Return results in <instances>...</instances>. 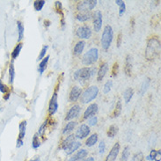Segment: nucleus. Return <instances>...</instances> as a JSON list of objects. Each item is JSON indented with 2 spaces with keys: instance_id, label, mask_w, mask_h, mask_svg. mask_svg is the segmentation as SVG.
<instances>
[{
  "instance_id": "17",
  "label": "nucleus",
  "mask_w": 161,
  "mask_h": 161,
  "mask_svg": "<svg viewBox=\"0 0 161 161\" xmlns=\"http://www.w3.org/2000/svg\"><path fill=\"white\" fill-rule=\"evenodd\" d=\"M107 70H108V64H107V63H103V64L100 65V67H99V71H98L97 80H102V79H104L106 73L107 72Z\"/></svg>"
},
{
  "instance_id": "44",
  "label": "nucleus",
  "mask_w": 161,
  "mask_h": 161,
  "mask_svg": "<svg viewBox=\"0 0 161 161\" xmlns=\"http://www.w3.org/2000/svg\"><path fill=\"white\" fill-rule=\"evenodd\" d=\"M118 69H119V66H118V63H114V66H113V70H112V77L115 78L118 74Z\"/></svg>"
},
{
  "instance_id": "40",
  "label": "nucleus",
  "mask_w": 161,
  "mask_h": 161,
  "mask_svg": "<svg viewBox=\"0 0 161 161\" xmlns=\"http://www.w3.org/2000/svg\"><path fill=\"white\" fill-rule=\"evenodd\" d=\"M131 161H145L144 154H143L142 152H137V153H136V154L132 157Z\"/></svg>"
},
{
  "instance_id": "6",
  "label": "nucleus",
  "mask_w": 161,
  "mask_h": 161,
  "mask_svg": "<svg viewBox=\"0 0 161 161\" xmlns=\"http://www.w3.org/2000/svg\"><path fill=\"white\" fill-rule=\"evenodd\" d=\"M97 4L96 0H85V1H80L77 4V9L81 12L84 11H90L92 10Z\"/></svg>"
},
{
  "instance_id": "30",
  "label": "nucleus",
  "mask_w": 161,
  "mask_h": 161,
  "mask_svg": "<svg viewBox=\"0 0 161 161\" xmlns=\"http://www.w3.org/2000/svg\"><path fill=\"white\" fill-rule=\"evenodd\" d=\"M22 47H23V44L20 43V42L16 45V47L14 48V49L11 52V57H12V59H16L19 57V53H20V51L22 49Z\"/></svg>"
},
{
  "instance_id": "9",
  "label": "nucleus",
  "mask_w": 161,
  "mask_h": 161,
  "mask_svg": "<svg viewBox=\"0 0 161 161\" xmlns=\"http://www.w3.org/2000/svg\"><path fill=\"white\" fill-rule=\"evenodd\" d=\"M91 132V130L88 125L86 124H81L79 128L77 130V132L75 134V137L79 139H84Z\"/></svg>"
},
{
  "instance_id": "12",
  "label": "nucleus",
  "mask_w": 161,
  "mask_h": 161,
  "mask_svg": "<svg viewBox=\"0 0 161 161\" xmlns=\"http://www.w3.org/2000/svg\"><path fill=\"white\" fill-rule=\"evenodd\" d=\"M120 148H121V145L119 143H116L111 149V151L109 152L108 155L107 156L106 158V160L105 161H114L116 160L119 152H120Z\"/></svg>"
},
{
  "instance_id": "36",
  "label": "nucleus",
  "mask_w": 161,
  "mask_h": 161,
  "mask_svg": "<svg viewBox=\"0 0 161 161\" xmlns=\"http://www.w3.org/2000/svg\"><path fill=\"white\" fill-rule=\"evenodd\" d=\"M45 3H46V2H45L44 0H41V1H34V9H35L36 11H40L43 8V6H44Z\"/></svg>"
},
{
  "instance_id": "35",
  "label": "nucleus",
  "mask_w": 161,
  "mask_h": 161,
  "mask_svg": "<svg viewBox=\"0 0 161 161\" xmlns=\"http://www.w3.org/2000/svg\"><path fill=\"white\" fill-rule=\"evenodd\" d=\"M115 4L120 6V11H119V13H120V15H122L125 12V10H126L125 3L122 0H116L115 1Z\"/></svg>"
},
{
  "instance_id": "49",
  "label": "nucleus",
  "mask_w": 161,
  "mask_h": 161,
  "mask_svg": "<svg viewBox=\"0 0 161 161\" xmlns=\"http://www.w3.org/2000/svg\"><path fill=\"white\" fill-rule=\"evenodd\" d=\"M83 161H94V159L92 157H90V158H87V159L84 160Z\"/></svg>"
},
{
  "instance_id": "13",
  "label": "nucleus",
  "mask_w": 161,
  "mask_h": 161,
  "mask_svg": "<svg viewBox=\"0 0 161 161\" xmlns=\"http://www.w3.org/2000/svg\"><path fill=\"white\" fill-rule=\"evenodd\" d=\"M80 109L79 105H74L73 107H72L65 116V121H71V120L74 119L75 117H77L80 112Z\"/></svg>"
},
{
  "instance_id": "47",
  "label": "nucleus",
  "mask_w": 161,
  "mask_h": 161,
  "mask_svg": "<svg viewBox=\"0 0 161 161\" xmlns=\"http://www.w3.org/2000/svg\"><path fill=\"white\" fill-rule=\"evenodd\" d=\"M122 34L120 33V34H118V37H117V43H116L118 48H120V46H121V44H122Z\"/></svg>"
},
{
  "instance_id": "18",
  "label": "nucleus",
  "mask_w": 161,
  "mask_h": 161,
  "mask_svg": "<svg viewBox=\"0 0 161 161\" xmlns=\"http://www.w3.org/2000/svg\"><path fill=\"white\" fill-rule=\"evenodd\" d=\"M26 121H22L19 125V137H18V139L19 140H22L24 139L25 136H26Z\"/></svg>"
},
{
  "instance_id": "41",
  "label": "nucleus",
  "mask_w": 161,
  "mask_h": 161,
  "mask_svg": "<svg viewBox=\"0 0 161 161\" xmlns=\"http://www.w3.org/2000/svg\"><path fill=\"white\" fill-rule=\"evenodd\" d=\"M0 92L4 94H6V93L10 92H9V87H7V85L3 84L1 80H0Z\"/></svg>"
},
{
  "instance_id": "5",
  "label": "nucleus",
  "mask_w": 161,
  "mask_h": 161,
  "mask_svg": "<svg viewBox=\"0 0 161 161\" xmlns=\"http://www.w3.org/2000/svg\"><path fill=\"white\" fill-rule=\"evenodd\" d=\"M94 71H96L94 68H88V67H84L79 70L76 71L74 73V79L79 82L88 80L92 75L94 74Z\"/></svg>"
},
{
  "instance_id": "43",
  "label": "nucleus",
  "mask_w": 161,
  "mask_h": 161,
  "mask_svg": "<svg viewBox=\"0 0 161 161\" xmlns=\"http://www.w3.org/2000/svg\"><path fill=\"white\" fill-rule=\"evenodd\" d=\"M149 84H150V80H149V79H147V80H145L144 84H143V85H142V87H141V91H140V93H141V94L145 93V92L146 91L147 87L149 86Z\"/></svg>"
},
{
  "instance_id": "2",
  "label": "nucleus",
  "mask_w": 161,
  "mask_h": 161,
  "mask_svg": "<svg viewBox=\"0 0 161 161\" xmlns=\"http://www.w3.org/2000/svg\"><path fill=\"white\" fill-rule=\"evenodd\" d=\"M114 38V31L111 26L107 25L104 27L102 36H101V46L102 49L105 50H107L112 43Z\"/></svg>"
},
{
  "instance_id": "29",
  "label": "nucleus",
  "mask_w": 161,
  "mask_h": 161,
  "mask_svg": "<svg viewBox=\"0 0 161 161\" xmlns=\"http://www.w3.org/2000/svg\"><path fill=\"white\" fill-rule=\"evenodd\" d=\"M17 27H18V42H19L23 37H24V26L21 21L17 22Z\"/></svg>"
},
{
  "instance_id": "25",
  "label": "nucleus",
  "mask_w": 161,
  "mask_h": 161,
  "mask_svg": "<svg viewBox=\"0 0 161 161\" xmlns=\"http://www.w3.org/2000/svg\"><path fill=\"white\" fill-rule=\"evenodd\" d=\"M81 146V143L79 141H75L67 150H66V153L67 155H71L72 153H74V152H76L79 147Z\"/></svg>"
},
{
  "instance_id": "48",
  "label": "nucleus",
  "mask_w": 161,
  "mask_h": 161,
  "mask_svg": "<svg viewBox=\"0 0 161 161\" xmlns=\"http://www.w3.org/2000/svg\"><path fill=\"white\" fill-rule=\"evenodd\" d=\"M10 95H11V93H10V92H8V93H6V94H4V100H8V99H9Z\"/></svg>"
},
{
  "instance_id": "45",
  "label": "nucleus",
  "mask_w": 161,
  "mask_h": 161,
  "mask_svg": "<svg viewBox=\"0 0 161 161\" xmlns=\"http://www.w3.org/2000/svg\"><path fill=\"white\" fill-rule=\"evenodd\" d=\"M56 9L57 10V11L61 14L62 18H64V14H63V11H62V4L59 1L56 2Z\"/></svg>"
},
{
  "instance_id": "8",
  "label": "nucleus",
  "mask_w": 161,
  "mask_h": 161,
  "mask_svg": "<svg viewBox=\"0 0 161 161\" xmlns=\"http://www.w3.org/2000/svg\"><path fill=\"white\" fill-rule=\"evenodd\" d=\"M102 26V13L100 11H96L93 13V28L95 32H99Z\"/></svg>"
},
{
  "instance_id": "23",
  "label": "nucleus",
  "mask_w": 161,
  "mask_h": 161,
  "mask_svg": "<svg viewBox=\"0 0 161 161\" xmlns=\"http://www.w3.org/2000/svg\"><path fill=\"white\" fill-rule=\"evenodd\" d=\"M133 94H134V90L132 88H128V89H126L124 91V92H123V99H124L125 103L128 104L130 101V99L133 97Z\"/></svg>"
},
{
  "instance_id": "1",
  "label": "nucleus",
  "mask_w": 161,
  "mask_h": 161,
  "mask_svg": "<svg viewBox=\"0 0 161 161\" xmlns=\"http://www.w3.org/2000/svg\"><path fill=\"white\" fill-rule=\"evenodd\" d=\"M160 54V41L157 37L151 38L147 42L145 50V57L149 60L156 59Z\"/></svg>"
},
{
  "instance_id": "16",
  "label": "nucleus",
  "mask_w": 161,
  "mask_h": 161,
  "mask_svg": "<svg viewBox=\"0 0 161 161\" xmlns=\"http://www.w3.org/2000/svg\"><path fill=\"white\" fill-rule=\"evenodd\" d=\"M87 154H88V152L85 149H81L80 151H79L77 153L72 155L69 159V161H81L87 156Z\"/></svg>"
},
{
  "instance_id": "3",
  "label": "nucleus",
  "mask_w": 161,
  "mask_h": 161,
  "mask_svg": "<svg viewBox=\"0 0 161 161\" xmlns=\"http://www.w3.org/2000/svg\"><path fill=\"white\" fill-rule=\"evenodd\" d=\"M99 93V88L96 85H92L86 88L83 93H81L80 101L83 104H87L91 101H92Z\"/></svg>"
},
{
  "instance_id": "19",
  "label": "nucleus",
  "mask_w": 161,
  "mask_h": 161,
  "mask_svg": "<svg viewBox=\"0 0 161 161\" xmlns=\"http://www.w3.org/2000/svg\"><path fill=\"white\" fill-rule=\"evenodd\" d=\"M125 73L128 76L131 75V72H132V57L131 56L128 55L126 57V61H125Z\"/></svg>"
},
{
  "instance_id": "11",
  "label": "nucleus",
  "mask_w": 161,
  "mask_h": 161,
  "mask_svg": "<svg viewBox=\"0 0 161 161\" xmlns=\"http://www.w3.org/2000/svg\"><path fill=\"white\" fill-rule=\"evenodd\" d=\"M98 109H99V107H98V105H97L96 103H92V104L89 105L88 107L86 108V110H85L84 113L83 118H84V120H86V119H89V118L94 116V115L97 114Z\"/></svg>"
},
{
  "instance_id": "37",
  "label": "nucleus",
  "mask_w": 161,
  "mask_h": 161,
  "mask_svg": "<svg viewBox=\"0 0 161 161\" xmlns=\"http://www.w3.org/2000/svg\"><path fill=\"white\" fill-rule=\"evenodd\" d=\"M112 86H113V81L112 80L107 81V83L105 84V85H104V88H103V92H104L105 94L108 93V92L111 91V89H112Z\"/></svg>"
},
{
  "instance_id": "42",
  "label": "nucleus",
  "mask_w": 161,
  "mask_h": 161,
  "mask_svg": "<svg viewBox=\"0 0 161 161\" xmlns=\"http://www.w3.org/2000/svg\"><path fill=\"white\" fill-rule=\"evenodd\" d=\"M97 122H98V118L95 115L88 119V125L89 126H95L97 124Z\"/></svg>"
},
{
  "instance_id": "7",
  "label": "nucleus",
  "mask_w": 161,
  "mask_h": 161,
  "mask_svg": "<svg viewBox=\"0 0 161 161\" xmlns=\"http://www.w3.org/2000/svg\"><path fill=\"white\" fill-rule=\"evenodd\" d=\"M58 84L57 85V88L55 90V92L53 93L51 99H50V101H49V114L50 116L54 115L56 114V112L57 111V108H58V102H57V92H58Z\"/></svg>"
},
{
  "instance_id": "33",
  "label": "nucleus",
  "mask_w": 161,
  "mask_h": 161,
  "mask_svg": "<svg viewBox=\"0 0 161 161\" xmlns=\"http://www.w3.org/2000/svg\"><path fill=\"white\" fill-rule=\"evenodd\" d=\"M129 157H130V147L126 146L122 153V157H121L120 161H128Z\"/></svg>"
},
{
  "instance_id": "28",
  "label": "nucleus",
  "mask_w": 161,
  "mask_h": 161,
  "mask_svg": "<svg viewBox=\"0 0 161 161\" xmlns=\"http://www.w3.org/2000/svg\"><path fill=\"white\" fill-rule=\"evenodd\" d=\"M160 154L161 152L160 151H156V150H152L150 155L148 156V159L150 160H155V161H160Z\"/></svg>"
},
{
  "instance_id": "10",
  "label": "nucleus",
  "mask_w": 161,
  "mask_h": 161,
  "mask_svg": "<svg viewBox=\"0 0 161 161\" xmlns=\"http://www.w3.org/2000/svg\"><path fill=\"white\" fill-rule=\"evenodd\" d=\"M77 36L81 39H89L92 36V30L88 26H83L78 28Z\"/></svg>"
},
{
  "instance_id": "21",
  "label": "nucleus",
  "mask_w": 161,
  "mask_h": 161,
  "mask_svg": "<svg viewBox=\"0 0 161 161\" xmlns=\"http://www.w3.org/2000/svg\"><path fill=\"white\" fill-rule=\"evenodd\" d=\"M49 60V56H47L46 57H44V58L41 61V63H40V64H39V66H38V72H39L40 74H42V73L46 71L47 66H48Z\"/></svg>"
},
{
  "instance_id": "46",
  "label": "nucleus",
  "mask_w": 161,
  "mask_h": 161,
  "mask_svg": "<svg viewBox=\"0 0 161 161\" xmlns=\"http://www.w3.org/2000/svg\"><path fill=\"white\" fill-rule=\"evenodd\" d=\"M105 150H106V144L104 141H101L99 145V153L102 154L105 152Z\"/></svg>"
},
{
  "instance_id": "39",
  "label": "nucleus",
  "mask_w": 161,
  "mask_h": 161,
  "mask_svg": "<svg viewBox=\"0 0 161 161\" xmlns=\"http://www.w3.org/2000/svg\"><path fill=\"white\" fill-rule=\"evenodd\" d=\"M47 125H48V120L45 121V122L40 126L39 130H38V134H39L40 136L42 137V136L44 135V133H45V131H46V127H47Z\"/></svg>"
},
{
  "instance_id": "20",
  "label": "nucleus",
  "mask_w": 161,
  "mask_h": 161,
  "mask_svg": "<svg viewBox=\"0 0 161 161\" xmlns=\"http://www.w3.org/2000/svg\"><path fill=\"white\" fill-rule=\"evenodd\" d=\"M84 46H85V42L84 41H79V42H78L77 44L74 47V50H73L74 55L75 56H79V55H81V53L83 52V50L84 49Z\"/></svg>"
},
{
  "instance_id": "32",
  "label": "nucleus",
  "mask_w": 161,
  "mask_h": 161,
  "mask_svg": "<svg viewBox=\"0 0 161 161\" xmlns=\"http://www.w3.org/2000/svg\"><path fill=\"white\" fill-rule=\"evenodd\" d=\"M122 113V102L121 100H118L114 108V111L113 113V117H118Z\"/></svg>"
},
{
  "instance_id": "34",
  "label": "nucleus",
  "mask_w": 161,
  "mask_h": 161,
  "mask_svg": "<svg viewBox=\"0 0 161 161\" xmlns=\"http://www.w3.org/2000/svg\"><path fill=\"white\" fill-rule=\"evenodd\" d=\"M41 145V142L39 140V137H38V134H34V137H33V140H32V147L34 149H37L39 148Z\"/></svg>"
},
{
  "instance_id": "15",
  "label": "nucleus",
  "mask_w": 161,
  "mask_h": 161,
  "mask_svg": "<svg viewBox=\"0 0 161 161\" xmlns=\"http://www.w3.org/2000/svg\"><path fill=\"white\" fill-rule=\"evenodd\" d=\"M76 141V137H75V136L74 135H70V136H68L67 137H65L64 139V141L62 142V144H61V148L63 149V150H64V151H66L74 142Z\"/></svg>"
},
{
  "instance_id": "26",
  "label": "nucleus",
  "mask_w": 161,
  "mask_h": 161,
  "mask_svg": "<svg viewBox=\"0 0 161 161\" xmlns=\"http://www.w3.org/2000/svg\"><path fill=\"white\" fill-rule=\"evenodd\" d=\"M76 125H77V122H72H72H68V123L66 124V126L64 128L63 134H64V135L69 134L70 132H72V131L75 129Z\"/></svg>"
},
{
  "instance_id": "38",
  "label": "nucleus",
  "mask_w": 161,
  "mask_h": 161,
  "mask_svg": "<svg viewBox=\"0 0 161 161\" xmlns=\"http://www.w3.org/2000/svg\"><path fill=\"white\" fill-rule=\"evenodd\" d=\"M48 49H49V46H48V45H45V46L42 47V50H41V52H40V54H39V57H38V61L42 60V59L45 57L46 52H47Z\"/></svg>"
},
{
  "instance_id": "24",
  "label": "nucleus",
  "mask_w": 161,
  "mask_h": 161,
  "mask_svg": "<svg viewBox=\"0 0 161 161\" xmlns=\"http://www.w3.org/2000/svg\"><path fill=\"white\" fill-rule=\"evenodd\" d=\"M92 16V13L90 11H84V12H81V13H79L77 14L76 16V19L79 20V21H81V22H84L86 20H88Z\"/></svg>"
},
{
  "instance_id": "50",
  "label": "nucleus",
  "mask_w": 161,
  "mask_h": 161,
  "mask_svg": "<svg viewBox=\"0 0 161 161\" xmlns=\"http://www.w3.org/2000/svg\"><path fill=\"white\" fill-rule=\"evenodd\" d=\"M29 161H40V158L38 157V158H36V159H34V160H31Z\"/></svg>"
},
{
  "instance_id": "22",
  "label": "nucleus",
  "mask_w": 161,
  "mask_h": 161,
  "mask_svg": "<svg viewBox=\"0 0 161 161\" xmlns=\"http://www.w3.org/2000/svg\"><path fill=\"white\" fill-rule=\"evenodd\" d=\"M98 138H99V136H98V134L97 133H94V134H92L91 137H88V139L86 140V142H85V145L86 146H88V147H92V146H93L97 142H98Z\"/></svg>"
},
{
  "instance_id": "4",
  "label": "nucleus",
  "mask_w": 161,
  "mask_h": 161,
  "mask_svg": "<svg viewBox=\"0 0 161 161\" xmlns=\"http://www.w3.org/2000/svg\"><path fill=\"white\" fill-rule=\"evenodd\" d=\"M99 58V50L96 48H92L89 49L82 57V64L84 65H91L97 62Z\"/></svg>"
},
{
  "instance_id": "14",
  "label": "nucleus",
  "mask_w": 161,
  "mask_h": 161,
  "mask_svg": "<svg viewBox=\"0 0 161 161\" xmlns=\"http://www.w3.org/2000/svg\"><path fill=\"white\" fill-rule=\"evenodd\" d=\"M81 93H82V90H81L80 87L73 86L72 91H71V92H70V96H69L70 101L74 102V101L78 100L79 98L81 96Z\"/></svg>"
},
{
  "instance_id": "27",
  "label": "nucleus",
  "mask_w": 161,
  "mask_h": 161,
  "mask_svg": "<svg viewBox=\"0 0 161 161\" xmlns=\"http://www.w3.org/2000/svg\"><path fill=\"white\" fill-rule=\"evenodd\" d=\"M118 130H119V129H118V127H117L116 125H114V124L111 125V126L108 128L107 132V137H110V138L114 137H115V135L118 133Z\"/></svg>"
},
{
  "instance_id": "31",
  "label": "nucleus",
  "mask_w": 161,
  "mask_h": 161,
  "mask_svg": "<svg viewBox=\"0 0 161 161\" xmlns=\"http://www.w3.org/2000/svg\"><path fill=\"white\" fill-rule=\"evenodd\" d=\"M14 77H15V70H14V66L13 64L11 63L9 66V83L11 84L14 80Z\"/></svg>"
}]
</instances>
